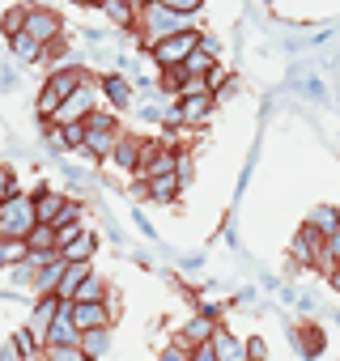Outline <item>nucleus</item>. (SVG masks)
Wrapping results in <instances>:
<instances>
[{
	"instance_id": "nucleus-30",
	"label": "nucleus",
	"mask_w": 340,
	"mask_h": 361,
	"mask_svg": "<svg viewBox=\"0 0 340 361\" xmlns=\"http://www.w3.org/2000/svg\"><path fill=\"white\" fill-rule=\"evenodd\" d=\"M183 81H188V68H162V81H157V85H162L166 94L179 98V94H183Z\"/></svg>"
},
{
	"instance_id": "nucleus-28",
	"label": "nucleus",
	"mask_w": 340,
	"mask_h": 361,
	"mask_svg": "<svg viewBox=\"0 0 340 361\" xmlns=\"http://www.w3.org/2000/svg\"><path fill=\"white\" fill-rule=\"evenodd\" d=\"M26 18H30V5H13V9L5 13V39L26 35Z\"/></svg>"
},
{
	"instance_id": "nucleus-25",
	"label": "nucleus",
	"mask_w": 340,
	"mask_h": 361,
	"mask_svg": "<svg viewBox=\"0 0 340 361\" xmlns=\"http://www.w3.org/2000/svg\"><path fill=\"white\" fill-rule=\"evenodd\" d=\"M98 85H102V94L111 98V106H128V102H132V90H128V81H123V77H115V73H111V77H102Z\"/></svg>"
},
{
	"instance_id": "nucleus-4",
	"label": "nucleus",
	"mask_w": 340,
	"mask_h": 361,
	"mask_svg": "<svg viewBox=\"0 0 340 361\" xmlns=\"http://www.w3.org/2000/svg\"><path fill=\"white\" fill-rule=\"evenodd\" d=\"M200 43H205L200 30H183V35H170V39H162L157 47H149V56L157 60V68H183L188 56H192Z\"/></svg>"
},
{
	"instance_id": "nucleus-3",
	"label": "nucleus",
	"mask_w": 340,
	"mask_h": 361,
	"mask_svg": "<svg viewBox=\"0 0 340 361\" xmlns=\"http://www.w3.org/2000/svg\"><path fill=\"white\" fill-rule=\"evenodd\" d=\"M39 226V200L35 196H13L0 204V234L5 238H30V230Z\"/></svg>"
},
{
	"instance_id": "nucleus-27",
	"label": "nucleus",
	"mask_w": 340,
	"mask_h": 361,
	"mask_svg": "<svg viewBox=\"0 0 340 361\" xmlns=\"http://www.w3.org/2000/svg\"><path fill=\"white\" fill-rule=\"evenodd\" d=\"M107 298H111V289H107V281L90 272V281H85V285L77 289V298H73V302H107Z\"/></svg>"
},
{
	"instance_id": "nucleus-11",
	"label": "nucleus",
	"mask_w": 340,
	"mask_h": 361,
	"mask_svg": "<svg viewBox=\"0 0 340 361\" xmlns=\"http://www.w3.org/2000/svg\"><path fill=\"white\" fill-rule=\"evenodd\" d=\"M140 157H145V140H140V136H119V145H115L111 161H115L119 170L136 174V170H140Z\"/></svg>"
},
{
	"instance_id": "nucleus-26",
	"label": "nucleus",
	"mask_w": 340,
	"mask_h": 361,
	"mask_svg": "<svg viewBox=\"0 0 340 361\" xmlns=\"http://www.w3.org/2000/svg\"><path fill=\"white\" fill-rule=\"evenodd\" d=\"M310 226L323 234V238H332L336 230H340V209H332V204H323V209H315L310 213Z\"/></svg>"
},
{
	"instance_id": "nucleus-5",
	"label": "nucleus",
	"mask_w": 340,
	"mask_h": 361,
	"mask_svg": "<svg viewBox=\"0 0 340 361\" xmlns=\"http://www.w3.org/2000/svg\"><path fill=\"white\" fill-rule=\"evenodd\" d=\"M98 90H102V85L85 81V85H81V90H77V94H73V98H68V102H64L47 123H60V128H64V123H85V119L98 111Z\"/></svg>"
},
{
	"instance_id": "nucleus-1",
	"label": "nucleus",
	"mask_w": 340,
	"mask_h": 361,
	"mask_svg": "<svg viewBox=\"0 0 340 361\" xmlns=\"http://www.w3.org/2000/svg\"><path fill=\"white\" fill-rule=\"evenodd\" d=\"M136 30H140V43H145V47H157V43L170 39V35L192 30V18H188V13H175L170 5H162V0H149V5H140Z\"/></svg>"
},
{
	"instance_id": "nucleus-9",
	"label": "nucleus",
	"mask_w": 340,
	"mask_h": 361,
	"mask_svg": "<svg viewBox=\"0 0 340 361\" xmlns=\"http://www.w3.org/2000/svg\"><path fill=\"white\" fill-rule=\"evenodd\" d=\"M56 344H81V327H77V319H73V302H64L60 319H56L51 331H47V348H56Z\"/></svg>"
},
{
	"instance_id": "nucleus-32",
	"label": "nucleus",
	"mask_w": 340,
	"mask_h": 361,
	"mask_svg": "<svg viewBox=\"0 0 340 361\" xmlns=\"http://www.w3.org/2000/svg\"><path fill=\"white\" fill-rule=\"evenodd\" d=\"M85 128H90V132H119V128H115V115H111V111H94V115L85 119Z\"/></svg>"
},
{
	"instance_id": "nucleus-35",
	"label": "nucleus",
	"mask_w": 340,
	"mask_h": 361,
	"mask_svg": "<svg viewBox=\"0 0 340 361\" xmlns=\"http://www.w3.org/2000/svg\"><path fill=\"white\" fill-rule=\"evenodd\" d=\"M13 196H22V192H18V178H13V170H0V204H5V200H13Z\"/></svg>"
},
{
	"instance_id": "nucleus-34",
	"label": "nucleus",
	"mask_w": 340,
	"mask_h": 361,
	"mask_svg": "<svg viewBox=\"0 0 340 361\" xmlns=\"http://www.w3.org/2000/svg\"><path fill=\"white\" fill-rule=\"evenodd\" d=\"M157 361H192V348H188L183 340H175V344H166V348H162Z\"/></svg>"
},
{
	"instance_id": "nucleus-21",
	"label": "nucleus",
	"mask_w": 340,
	"mask_h": 361,
	"mask_svg": "<svg viewBox=\"0 0 340 361\" xmlns=\"http://www.w3.org/2000/svg\"><path fill=\"white\" fill-rule=\"evenodd\" d=\"M119 136H123V132H90L81 153H90V157H111L115 145H119Z\"/></svg>"
},
{
	"instance_id": "nucleus-38",
	"label": "nucleus",
	"mask_w": 340,
	"mask_h": 361,
	"mask_svg": "<svg viewBox=\"0 0 340 361\" xmlns=\"http://www.w3.org/2000/svg\"><path fill=\"white\" fill-rule=\"evenodd\" d=\"M192 361H221V357L213 353V340H209V344H200V348H192Z\"/></svg>"
},
{
	"instance_id": "nucleus-16",
	"label": "nucleus",
	"mask_w": 340,
	"mask_h": 361,
	"mask_svg": "<svg viewBox=\"0 0 340 361\" xmlns=\"http://www.w3.org/2000/svg\"><path fill=\"white\" fill-rule=\"evenodd\" d=\"M179 188H183L179 174H162V178H149V183H145V196L157 200V204H170V200L179 196Z\"/></svg>"
},
{
	"instance_id": "nucleus-18",
	"label": "nucleus",
	"mask_w": 340,
	"mask_h": 361,
	"mask_svg": "<svg viewBox=\"0 0 340 361\" xmlns=\"http://www.w3.org/2000/svg\"><path fill=\"white\" fill-rule=\"evenodd\" d=\"M94 251H98V238H94V234H85V230H81L68 247H60V255H64L68 264H90V259H94Z\"/></svg>"
},
{
	"instance_id": "nucleus-23",
	"label": "nucleus",
	"mask_w": 340,
	"mask_h": 361,
	"mask_svg": "<svg viewBox=\"0 0 340 361\" xmlns=\"http://www.w3.org/2000/svg\"><path fill=\"white\" fill-rule=\"evenodd\" d=\"M26 243H30V251H60V230L39 221V226L30 230V238H26Z\"/></svg>"
},
{
	"instance_id": "nucleus-37",
	"label": "nucleus",
	"mask_w": 340,
	"mask_h": 361,
	"mask_svg": "<svg viewBox=\"0 0 340 361\" xmlns=\"http://www.w3.org/2000/svg\"><path fill=\"white\" fill-rule=\"evenodd\" d=\"M162 5H170V9H175V13H200V5H205V0H162Z\"/></svg>"
},
{
	"instance_id": "nucleus-13",
	"label": "nucleus",
	"mask_w": 340,
	"mask_h": 361,
	"mask_svg": "<svg viewBox=\"0 0 340 361\" xmlns=\"http://www.w3.org/2000/svg\"><path fill=\"white\" fill-rule=\"evenodd\" d=\"M102 13L119 26V30H132L140 22V5L136 0H102Z\"/></svg>"
},
{
	"instance_id": "nucleus-15",
	"label": "nucleus",
	"mask_w": 340,
	"mask_h": 361,
	"mask_svg": "<svg viewBox=\"0 0 340 361\" xmlns=\"http://www.w3.org/2000/svg\"><path fill=\"white\" fill-rule=\"evenodd\" d=\"M35 200H39V221L43 226H56V217L64 213V204H68V196L64 192H56V188H39L35 192Z\"/></svg>"
},
{
	"instance_id": "nucleus-2",
	"label": "nucleus",
	"mask_w": 340,
	"mask_h": 361,
	"mask_svg": "<svg viewBox=\"0 0 340 361\" xmlns=\"http://www.w3.org/2000/svg\"><path fill=\"white\" fill-rule=\"evenodd\" d=\"M85 81H90V77H85L81 68L60 64V68L47 77V85L39 90V115H43V119H51V115H56V111H60V106H64V102H68V98H73Z\"/></svg>"
},
{
	"instance_id": "nucleus-12",
	"label": "nucleus",
	"mask_w": 340,
	"mask_h": 361,
	"mask_svg": "<svg viewBox=\"0 0 340 361\" xmlns=\"http://www.w3.org/2000/svg\"><path fill=\"white\" fill-rule=\"evenodd\" d=\"M213 353H217L221 361H251L247 340H238V336H234V331H226V327H217V331H213Z\"/></svg>"
},
{
	"instance_id": "nucleus-17",
	"label": "nucleus",
	"mask_w": 340,
	"mask_h": 361,
	"mask_svg": "<svg viewBox=\"0 0 340 361\" xmlns=\"http://www.w3.org/2000/svg\"><path fill=\"white\" fill-rule=\"evenodd\" d=\"M90 272H94L90 264H68V268H64V276H60V289H56V298L73 302V298H77V289L90 281Z\"/></svg>"
},
{
	"instance_id": "nucleus-29",
	"label": "nucleus",
	"mask_w": 340,
	"mask_h": 361,
	"mask_svg": "<svg viewBox=\"0 0 340 361\" xmlns=\"http://www.w3.org/2000/svg\"><path fill=\"white\" fill-rule=\"evenodd\" d=\"M43 361H90V357H85L81 344H56V348L43 353Z\"/></svg>"
},
{
	"instance_id": "nucleus-36",
	"label": "nucleus",
	"mask_w": 340,
	"mask_h": 361,
	"mask_svg": "<svg viewBox=\"0 0 340 361\" xmlns=\"http://www.w3.org/2000/svg\"><path fill=\"white\" fill-rule=\"evenodd\" d=\"M302 348L315 357V353L323 348V331H319V327H302Z\"/></svg>"
},
{
	"instance_id": "nucleus-7",
	"label": "nucleus",
	"mask_w": 340,
	"mask_h": 361,
	"mask_svg": "<svg viewBox=\"0 0 340 361\" xmlns=\"http://www.w3.org/2000/svg\"><path fill=\"white\" fill-rule=\"evenodd\" d=\"M323 247H327V238L306 221L298 234H293V243H289V255L298 259V264H323Z\"/></svg>"
},
{
	"instance_id": "nucleus-31",
	"label": "nucleus",
	"mask_w": 340,
	"mask_h": 361,
	"mask_svg": "<svg viewBox=\"0 0 340 361\" xmlns=\"http://www.w3.org/2000/svg\"><path fill=\"white\" fill-rule=\"evenodd\" d=\"M81 213H85V209L68 200V204H64V213L56 217V230H81Z\"/></svg>"
},
{
	"instance_id": "nucleus-14",
	"label": "nucleus",
	"mask_w": 340,
	"mask_h": 361,
	"mask_svg": "<svg viewBox=\"0 0 340 361\" xmlns=\"http://www.w3.org/2000/svg\"><path fill=\"white\" fill-rule=\"evenodd\" d=\"M213 102H217V94H192V98H179L183 123H209V115H213Z\"/></svg>"
},
{
	"instance_id": "nucleus-10",
	"label": "nucleus",
	"mask_w": 340,
	"mask_h": 361,
	"mask_svg": "<svg viewBox=\"0 0 340 361\" xmlns=\"http://www.w3.org/2000/svg\"><path fill=\"white\" fill-rule=\"evenodd\" d=\"M221 323L213 319V310H205V314H196V319H188V327L179 331V340L188 344V348H200V344H209L213 340V331H217Z\"/></svg>"
},
{
	"instance_id": "nucleus-20",
	"label": "nucleus",
	"mask_w": 340,
	"mask_h": 361,
	"mask_svg": "<svg viewBox=\"0 0 340 361\" xmlns=\"http://www.w3.org/2000/svg\"><path fill=\"white\" fill-rule=\"evenodd\" d=\"M64 268H68V259H56V264L39 268V276H35V293H39V298L56 293V289H60V276H64Z\"/></svg>"
},
{
	"instance_id": "nucleus-39",
	"label": "nucleus",
	"mask_w": 340,
	"mask_h": 361,
	"mask_svg": "<svg viewBox=\"0 0 340 361\" xmlns=\"http://www.w3.org/2000/svg\"><path fill=\"white\" fill-rule=\"evenodd\" d=\"M247 348H251V361H268V348H264V340H247Z\"/></svg>"
},
{
	"instance_id": "nucleus-22",
	"label": "nucleus",
	"mask_w": 340,
	"mask_h": 361,
	"mask_svg": "<svg viewBox=\"0 0 340 361\" xmlns=\"http://www.w3.org/2000/svg\"><path fill=\"white\" fill-rule=\"evenodd\" d=\"M81 348H85V357H90V361L107 357V348H111V327H94V331H81Z\"/></svg>"
},
{
	"instance_id": "nucleus-33",
	"label": "nucleus",
	"mask_w": 340,
	"mask_h": 361,
	"mask_svg": "<svg viewBox=\"0 0 340 361\" xmlns=\"http://www.w3.org/2000/svg\"><path fill=\"white\" fill-rule=\"evenodd\" d=\"M0 361H30L26 348L18 344V336H5V344H0Z\"/></svg>"
},
{
	"instance_id": "nucleus-8",
	"label": "nucleus",
	"mask_w": 340,
	"mask_h": 361,
	"mask_svg": "<svg viewBox=\"0 0 340 361\" xmlns=\"http://www.w3.org/2000/svg\"><path fill=\"white\" fill-rule=\"evenodd\" d=\"M73 319L81 331H94V327H111L115 310H111V302H73Z\"/></svg>"
},
{
	"instance_id": "nucleus-6",
	"label": "nucleus",
	"mask_w": 340,
	"mask_h": 361,
	"mask_svg": "<svg viewBox=\"0 0 340 361\" xmlns=\"http://www.w3.org/2000/svg\"><path fill=\"white\" fill-rule=\"evenodd\" d=\"M26 35H30V39H39L43 47H51V43H60V39H64V22H60V13L30 5V18H26Z\"/></svg>"
},
{
	"instance_id": "nucleus-19",
	"label": "nucleus",
	"mask_w": 340,
	"mask_h": 361,
	"mask_svg": "<svg viewBox=\"0 0 340 361\" xmlns=\"http://www.w3.org/2000/svg\"><path fill=\"white\" fill-rule=\"evenodd\" d=\"M9 47H13V56H18L22 64H39V60H47V47H43L39 39H30V35L9 39Z\"/></svg>"
},
{
	"instance_id": "nucleus-24",
	"label": "nucleus",
	"mask_w": 340,
	"mask_h": 361,
	"mask_svg": "<svg viewBox=\"0 0 340 361\" xmlns=\"http://www.w3.org/2000/svg\"><path fill=\"white\" fill-rule=\"evenodd\" d=\"M0 259H5V268H18L30 259V243L26 238H5L0 243Z\"/></svg>"
}]
</instances>
